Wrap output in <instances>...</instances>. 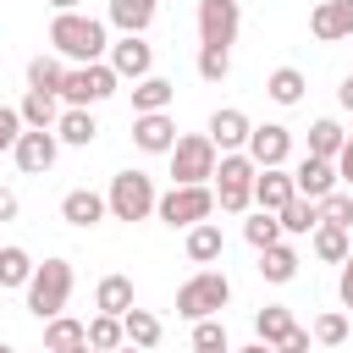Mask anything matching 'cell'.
Returning a JSON list of instances; mask_svg holds the SVG:
<instances>
[{"instance_id":"obj_1","label":"cell","mask_w":353,"mask_h":353,"mask_svg":"<svg viewBox=\"0 0 353 353\" xmlns=\"http://www.w3.org/2000/svg\"><path fill=\"white\" fill-rule=\"evenodd\" d=\"M50 44H55V55H61V61L88 66V61H105L110 33H105V22H99V17H83V11H55V22H50Z\"/></svg>"},{"instance_id":"obj_2","label":"cell","mask_w":353,"mask_h":353,"mask_svg":"<svg viewBox=\"0 0 353 353\" xmlns=\"http://www.w3.org/2000/svg\"><path fill=\"white\" fill-rule=\"evenodd\" d=\"M72 259H44V265H33V276H28V314H39V320H55V314H66V298H72Z\"/></svg>"},{"instance_id":"obj_3","label":"cell","mask_w":353,"mask_h":353,"mask_svg":"<svg viewBox=\"0 0 353 353\" xmlns=\"http://www.w3.org/2000/svg\"><path fill=\"white\" fill-rule=\"evenodd\" d=\"M232 303V281L226 270H193L182 287H176V314L182 320H210Z\"/></svg>"},{"instance_id":"obj_4","label":"cell","mask_w":353,"mask_h":353,"mask_svg":"<svg viewBox=\"0 0 353 353\" xmlns=\"http://www.w3.org/2000/svg\"><path fill=\"white\" fill-rule=\"evenodd\" d=\"M254 171H259V165H254L243 149H232V154L215 160V176H210V182H215V204H221L226 215H243V210L254 204Z\"/></svg>"},{"instance_id":"obj_5","label":"cell","mask_w":353,"mask_h":353,"mask_svg":"<svg viewBox=\"0 0 353 353\" xmlns=\"http://www.w3.org/2000/svg\"><path fill=\"white\" fill-rule=\"evenodd\" d=\"M154 176H143V171H116L110 176V188H105V210H110V221H143V215H154Z\"/></svg>"},{"instance_id":"obj_6","label":"cell","mask_w":353,"mask_h":353,"mask_svg":"<svg viewBox=\"0 0 353 353\" xmlns=\"http://www.w3.org/2000/svg\"><path fill=\"white\" fill-rule=\"evenodd\" d=\"M215 160H221V149L210 143V132H188V138L171 143V182H176V188L210 182V176H215Z\"/></svg>"},{"instance_id":"obj_7","label":"cell","mask_w":353,"mask_h":353,"mask_svg":"<svg viewBox=\"0 0 353 353\" xmlns=\"http://www.w3.org/2000/svg\"><path fill=\"white\" fill-rule=\"evenodd\" d=\"M154 215H160L165 226H199V221L215 215V188H210V182H193V188H176V182H171V193L154 199Z\"/></svg>"},{"instance_id":"obj_8","label":"cell","mask_w":353,"mask_h":353,"mask_svg":"<svg viewBox=\"0 0 353 353\" xmlns=\"http://www.w3.org/2000/svg\"><path fill=\"white\" fill-rule=\"evenodd\" d=\"M116 72H110V61H88V66H66V77H61V99L66 105H99V99H110L116 94Z\"/></svg>"},{"instance_id":"obj_9","label":"cell","mask_w":353,"mask_h":353,"mask_svg":"<svg viewBox=\"0 0 353 353\" xmlns=\"http://www.w3.org/2000/svg\"><path fill=\"white\" fill-rule=\"evenodd\" d=\"M243 28V6L237 0H199V44H221L232 50Z\"/></svg>"},{"instance_id":"obj_10","label":"cell","mask_w":353,"mask_h":353,"mask_svg":"<svg viewBox=\"0 0 353 353\" xmlns=\"http://www.w3.org/2000/svg\"><path fill=\"white\" fill-rule=\"evenodd\" d=\"M55 154H61V138H55L50 127H22L17 143H11V160H17L28 176H44V171L55 165Z\"/></svg>"},{"instance_id":"obj_11","label":"cell","mask_w":353,"mask_h":353,"mask_svg":"<svg viewBox=\"0 0 353 353\" xmlns=\"http://www.w3.org/2000/svg\"><path fill=\"white\" fill-rule=\"evenodd\" d=\"M105 55H110V72H116V77H132V83H138V77L154 72V44H143V33H121Z\"/></svg>"},{"instance_id":"obj_12","label":"cell","mask_w":353,"mask_h":353,"mask_svg":"<svg viewBox=\"0 0 353 353\" xmlns=\"http://www.w3.org/2000/svg\"><path fill=\"white\" fill-rule=\"evenodd\" d=\"M132 143H138L143 154H171L176 121H171L165 110H143V116H132Z\"/></svg>"},{"instance_id":"obj_13","label":"cell","mask_w":353,"mask_h":353,"mask_svg":"<svg viewBox=\"0 0 353 353\" xmlns=\"http://www.w3.org/2000/svg\"><path fill=\"white\" fill-rule=\"evenodd\" d=\"M243 154H248L254 165H281V160L292 154V132H287V127H276V121H265V127H254V132H248Z\"/></svg>"},{"instance_id":"obj_14","label":"cell","mask_w":353,"mask_h":353,"mask_svg":"<svg viewBox=\"0 0 353 353\" xmlns=\"http://www.w3.org/2000/svg\"><path fill=\"white\" fill-rule=\"evenodd\" d=\"M336 160H320V154H303L298 160V171H292V188H298V199H325V193H336Z\"/></svg>"},{"instance_id":"obj_15","label":"cell","mask_w":353,"mask_h":353,"mask_svg":"<svg viewBox=\"0 0 353 353\" xmlns=\"http://www.w3.org/2000/svg\"><path fill=\"white\" fill-rule=\"evenodd\" d=\"M309 33H314L320 44L353 39V6H342V0H320V6L309 11Z\"/></svg>"},{"instance_id":"obj_16","label":"cell","mask_w":353,"mask_h":353,"mask_svg":"<svg viewBox=\"0 0 353 353\" xmlns=\"http://www.w3.org/2000/svg\"><path fill=\"white\" fill-rule=\"evenodd\" d=\"M248 132H254V121H248L237 105H226V110H215V116H210V143H215L221 154L243 149V143H248Z\"/></svg>"},{"instance_id":"obj_17","label":"cell","mask_w":353,"mask_h":353,"mask_svg":"<svg viewBox=\"0 0 353 353\" xmlns=\"http://www.w3.org/2000/svg\"><path fill=\"white\" fill-rule=\"evenodd\" d=\"M292 193H298V188H292V171H281V165H259V171H254V204H259V210L276 215Z\"/></svg>"},{"instance_id":"obj_18","label":"cell","mask_w":353,"mask_h":353,"mask_svg":"<svg viewBox=\"0 0 353 353\" xmlns=\"http://www.w3.org/2000/svg\"><path fill=\"white\" fill-rule=\"evenodd\" d=\"M105 215H110V210H105V193H94V188H72V193L61 199V221H66V226H83V232H88V226H99Z\"/></svg>"},{"instance_id":"obj_19","label":"cell","mask_w":353,"mask_h":353,"mask_svg":"<svg viewBox=\"0 0 353 353\" xmlns=\"http://www.w3.org/2000/svg\"><path fill=\"white\" fill-rule=\"evenodd\" d=\"M55 138H61V143H77V149H88V143L99 138V121H94V110H88V105H66V110H61V121H55Z\"/></svg>"},{"instance_id":"obj_20","label":"cell","mask_w":353,"mask_h":353,"mask_svg":"<svg viewBox=\"0 0 353 353\" xmlns=\"http://www.w3.org/2000/svg\"><path fill=\"white\" fill-rule=\"evenodd\" d=\"M17 116H22V127H50V132H55V121H61V94L28 88L22 105H17Z\"/></svg>"},{"instance_id":"obj_21","label":"cell","mask_w":353,"mask_h":353,"mask_svg":"<svg viewBox=\"0 0 353 353\" xmlns=\"http://www.w3.org/2000/svg\"><path fill=\"white\" fill-rule=\"evenodd\" d=\"M83 342H88L83 320H72V314H55V320H44V347H50V353H77Z\"/></svg>"},{"instance_id":"obj_22","label":"cell","mask_w":353,"mask_h":353,"mask_svg":"<svg viewBox=\"0 0 353 353\" xmlns=\"http://www.w3.org/2000/svg\"><path fill=\"white\" fill-rule=\"evenodd\" d=\"M171 99H176V83H165V77H154V72L132 83V110H138V116H143V110H165Z\"/></svg>"},{"instance_id":"obj_23","label":"cell","mask_w":353,"mask_h":353,"mask_svg":"<svg viewBox=\"0 0 353 353\" xmlns=\"http://www.w3.org/2000/svg\"><path fill=\"white\" fill-rule=\"evenodd\" d=\"M276 221H281V232H287V237H303V232H314V226H320V210H314V199H298V193H292V199L276 210Z\"/></svg>"},{"instance_id":"obj_24","label":"cell","mask_w":353,"mask_h":353,"mask_svg":"<svg viewBox=\"0 0 353 353\" xmlns=\"http://www.w3.org/2000/svg\"><path fill=\"white\" fill-rule=\"evenodd\" d=\"M221 248H226V237H221V226H215V221H199V226H188V259H193V265H210V259H221Z\"/></svg>"},{"instance_id":"obj_25","label":"cell","mask_w":353,"mask_h":353,"mask_svg":"<svg viewBox=\"0 0 353 353\" xmlns=\"http://www.w3.org/2000/svg\"><path fill=\"white\" fill-rule=\"evenodd\" d=\"M94 309H99V314H127V309H132V281H127V276H99Z\"/></svg>"},{"instance_id":"obj_26","label":"cell","mask_w":353,"mask_h":353,"mask_svg":"<svg viewBox=\"0 0 353 353\" xmlns=\"http://www.w3.org/2000/svg\"><path fill=\"white\" fill-rule=\"evenodd\" d=\"M154 11H160V0H110V22L121 33H143L154 22Z\"/></svg>"},{"instance_id":"obj_27","label":"cell","mask_w":353,"mask_h":353,"mask_svg":"<svg viewBox=\"0 0 353 353\" xmlns=\"http://www.w3.org/2000/svg\"><path fill=\"white\" fill-rule=\"evenodd\" d=\"M342 143H347V132H342V121H336V116H320V121L309 127V154L336 160V154H342Z\"/></svg>"},{"instance_id":"obj_28","label":"cell","mask_w":353,"mask_h":353,"mask_svg":"<svg viewBox=\"0 0 353 353\" xmlns=\"http://www.w3.org/2000/svg\"><path fill=\"white\" fill-rule=\"evenodd\" d=\"M259 276H265V281H276V287H281V281H292V276H298V254H292L287 243L259 248Z\"/></svg>"},{"instance_id":"obj_29","label":"cell","mask_w":353,"mask_h":353,"mask_svg":"<svg viewBox=\"0 0 353 353\" xmlns=\"http://www.w3.org/2000/svg\"><path fill=\"white\" fill-rule=\"evenodd\" d=\"M292 325H298V320H292V309H287V303H265V309L254 314V336H259V342H270V347H276Z\"/></svg>"},{"instance_id":"obj_30","label":"cell","mask_w":353,"mask_h":353,"mask_svg":"<svg viewBox=\"0 0 353 353\" xmlns=\"http://www.w3.org/2000/svg\"><path fill=\"white\" fill-rule=\"evenodd\" d=\"M265 94H270L276 105H298V99H303V72H298V66H276V72L265 77Z\"/></svg>"},{"instance_id":"obj_31","label":"cell","mask_w":353,"mask_h":353,"mask_svg":"<svg viewBox=\"0 0 353 353\" xmlns=\"http://www.w3.org/2000/svg\"><path fill=\"white\" fill-rule=\"evenodd\" d=\"M347 248H353V237H347V226H314V254L325 259V265H342L347 259Z\"/></svg>"},{"instance_id":"obj_32","label":"cell","mask_w":353,"mask_h":353,"mask_svg":"<svg viewBox=\"0 0 353 353\" xmlns=\"http://www.w3.org/2000/svg\"><path fill=\"white\" fill-rule=\"evenodd\" d=\"M121 331H127V342H132V347H154V342H160V320H154L149 309H138V303L121 314Z\"/></svg>"},{"instance_id":"obj_33","label":"cell","mask_w":353,"mask_h":353,"mask_svg":"<svg viewBox=\"0 0 353 353\" xmlns=\"http://www.w3.org/2000/svg\"><path fill=\"white\" fill-rule=\"evenodd\" d=\"M83 331H88V347H99V353H116V347L127 342V331H121V314H94Z\"/></svg>"},{"instance_id":"obj_34","label":"cell","mask_w":353,"mask_h":353,"mask_svg":"<svg viewBox=\"0 0 353 353\" xmlns=\"http://www.w3.org/2000/svg\"><path fill=\"white\" fill-rule=\"evenodd\" d=\"M28 276H33V254L6 243L0 248V287H28Z\"/></svg>"},{"instance_id":"obj_35","label":"cell","mask_w":353,"mask_h":353,"mask_svg":"<svg viewBox=\"0 0 353 353\" xmlns=\"http://www.w3.org/2000/svg\"><path fill=\"white\" fill-rule=\"evenodd\" d=\"M61 77H66V66H61L55 55H33V61H28V88L61 94Z\"/></svg>"},{"instance_id":"obj_36","label":"cell","mask_w":353,"mask_h":353,"mask_svg":"<svg viewBox=\"0 0 353 353\" xmlns=\"http://www.w3.org/2000/svg\"><path fill=\"white\" fill-rule=\"evenodd\" d=\"M232 72V50H221V44H199V77L204 83H221Z\"/></svg>"},{"instance_id":"obj_37","label":"cell","mask_w":353,"mask_h":353,"mask_svg":"<svg viewBox=\"0 0 353 353\" xmlns=\"http://www.w3.org/2000/svg\"><path fill=\"white\" fill-rule=\"evenodd\" d=\"M243 237H248L254 248H270V243H281V221H276L270 210H259L254 221H243Z\"/></svg>"},{"instance_id":"obj_38","label":"cell","mask_w":353,"mask_h":353,"mask_svg":"<svg viewBox=\"0 0 353 353\" xmlns=\"http://www.w3.org/2000/svg\"><path fill=\"white\" fill-rule=\"evenodd\" d=\"M314 210L325 226H353V193H325V199H314Z\"/></svg>"},{"instance_id":"obj_39","label":"cell","mask_w":353,"mask_h":353,"mask_svg":"<svg viewBox=\"0 0 353 353\" xmlns=\"http://www.w3.org/2000/svg\"><path fill=\"white\" fill-rule=\"evenodd\" d=\"M314 342H320V347H342V342H347V314H336V309L320 314V320H314Z\"/></svg>"},{"instance_id":"obj_40","label":"cell","mask_w":353,"mask_h":353,"mask_svg":"<svg viewBox=\"0 0 353 353\" xmlns=\"http://www.w3.org/2000/svg\"><path fill=\"white\" fill-rule=\"evenodd\" d=\"M193 347H232L226 342V325L210 314V320H193Z\"/></svg>"},{"instance_id":"obj_41","label":"cell","mask_w":353,"mask_h":353,"mask_svg":"<svg viewBox=\"0 0 353 353\" xmlns=\"http://www.w3.org/2000/svg\"><path fill=\"white\" fill-rule=\"evenodd\" d=\"M17 132H22V116H17L11 105H0V154L17 143Z\"/></svg>"},{"instance_id":"obj_42","label":"cell","mask_w":353,"mask_h":353,"mask_svg":"<svg viewBox=\"0 0 353 353\" xmlns=\"http://www.w3.org/2000/svg\"><path fill=\"white\" fill-rule=\"evenodd\" d=\"M276 353H309V331H303V325H292V331L276 342Z\"/></svg>"},{"instance_id":"obj_43","label":"cell","mask_w":353,"mask_h":353,"mask_svg":"<svg viewBox=\"0 0 353 353\" xmlns=\"http://www.w3.org/2000/svg\"><path fill=\"white\" fill-rule=\"evenodd\" d=\"M336 292H342V303L353 309V248H347V259H342V276H336Z\"/></svg>"},{"instance_id":"obj_44","label":"cell","mask_w":353,"mask_h":353,"mask_svg":"<svg viewBox=\"0 0 353 353\" xmlns=\"http://www.w3.org/2000/svg\"><path fill=\"white\" fill-rule=\"evenodd\" d=\"M336 176L353 188V138H347V143H342V154H336Z\"/></svg>"},{"instance_id":"obj_45","label":"cell","mask_w":353,"mask_h":353,"mask_svg":"<svg viewBox=\"0 0 353 353\" xmlns=\"http://www.w3.org/2000/svg\"><path fill=\"white\" fill-rule=\"evenodd\" d=\"M0 221H17V193L0 182Z\"/></svg>"},{"instance_id":"obj_46","label":"cell","mask_w":353,"mask_h":353,"mask_svg":"<svg viewBox=\"0 0 353 353\" xmlns=\"http://www.w3.org/2000/svg\"><path fill=\"white\" fill-rule=\"evenodd\" d=\"M336 105H342V110H353V77H342V88H336Z\"/></svg>"},{"instance_id":"obj_47","label":"cell","mask_w":353,"mask_h":353,"mask_svg":"<svg viewBox=\"0 0 353 353\" xmlns=\"http://www.w3.org/2000/svg\"><path fill=\"white\" fill-rule=\"evenodd\" d=\"M237 353H276V347H270V342H259V336H254V342H248V347H237Z\"/></svg>"},{"instance_id":"obj_48","label":"cell","mask_w":353,"mask_h":353,"mask_svg":"<svg viewBox=\"0 0 353 353\" xmlns=\"http://www.w3.org/2000/svg\"><path fill=\"white\" fill-rule=\"evenodd\" d=\"M50 6H55V11H77V0H50Z\"/></svg>"},{"instance_id":"obj_49","label":"cell","mask_w":353,"mask_h":353,"mask_svg":"<svg viewBox=\"0 0 353 353\" xmlns=\"http://www.w3.org/2000/svg\"><path fill=\"white\" fill-rule=\"evenodd\" d=\"M193 353H232V347H193Z\"/></svg>"},{"instance_id":"obj_50","label":"cell","mask_w":353,"mask_h":353,"mask_svg":"<svg viewBox=\"0 0 353 353\" xmlns=\"http://www.w3.org/2000/svg\"><path fill=\"white\" fill-rule=\"evenodd\" d=\"M116 353H143V347H132V342H121V347H116Z\"/></svg>"},{"instance_id":"obj_51","label":"cell","mask_w":353,"mask_h":353,"mask_svg":"<svg viewBox=\"0 0 353 353\" xmlns=\"http://www.w3.org/2000/svg\"><path fill=\"white\" fill-rule=\"evenodd\" d=\"M77 353H99V347H88V342H83V347H77Z\"/></svg>"},{"instance_id":"obj_52","label":"cell","mask_w":353,"mask_h":353,"mask_svg":"<svg viewBox=\"0 0 353 353\" xmlns=\"http://www.w3.org/2000/svg\"><path fill=\"white\" fill-rule=\"evenodd\" d=\"M0 353H11V347H6V342H0Z\"/></svg>"},{"instance_id":"obj_53","label":"cell","mask_w":353,"mask_h":353,"mask_svg":"<svg viewBox=\"0 0 353 353\" xmlns=\"http://www.w3.org/2000/svg\"><path fill=\"white\" fill-rule=\"evenodd\" d=\"M342 6H353V0H342Z\"/></svg>"},{"instance_id":"obj_54","label":"cell","mask_w":353,"mask_h":353,"mask_svg":"<svg viewBox=\"0 0 353 353\" xmlns=\"http://www.w3.org/2000/svg\"><path fill=\"white\" fill-rule=\"evenodd\" d=\"M39 353H50V347H39Z\"/></svg>"},{"instance_id":"obj_55","label":"cell","mask_w":353,"mask_h":353,"mask_svg":"<svg viewBox=\"0 0 353 353\" xmlns=\"http://www.w3.org/2000/svg\"><path fill=\"white\" fill-rule=\"evenodd\" d=\"M237 6H243V0H237Z\"/></svg>"}]
</instances>
